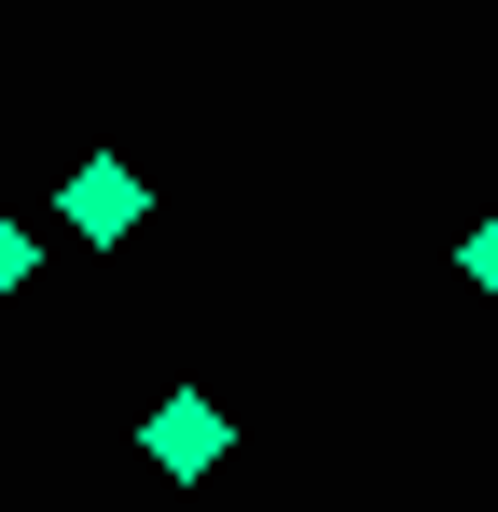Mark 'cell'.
Returning a JSON list of instances; mask_svg holds the SVG:
<instances>
[{
    "mask_svg": "<svg viewBox=\"0 0 498 512\" xmlns=\"http://www.w3.org/2000/svg\"><path fill=\"white\" fill-rule=\"evenodd\" d=\"M139 443H153V471H180V485H194V471H222V402H208V388H166Z\"/></svg>",
    "mask_w": 498,
    "mask_h": 512,
    "instance_id": "cell-1",
    "label": "cell"
},
{
    "mask_svg": "<svg viewBox=\"0 0 498 512\" xmlns=\"http://www.w3.org/2000/svg\"><path fill=\"white\" fill-rule=\"evenodd\" d=\"M139 208H153V194H139V167H111V153H97V167H70V222L97 236V250H125V222H139Z\"/></svg>",
    "mask_w": 498,
    "mask_h": 512,
    "instance_id": "cell-2",
    "label": "cell"
},
{
    "mask_svg": "<svg viewBox=\"0 0 498 512\" xmlns=\"http://www.w3.org/2000/svg\"><path fill=\"white\" fill-rule=\"evenodd\" d=\"M28 263H42V250H28V222H0V291H28Z\"/></svg>",
    "mask_w": 498,
    "mask_h": 512,
    "instance_id": "cell-3",
    "label": "cell"
},
{
    "mask_svg": "<svg viewBox=\"0 0 498 512\" xmlns=\"http://www.w3.org/2000/svg\"><path fill=\"white\" fill-rule=\"evenodd\" d=\"M471 291H498V222H471Z\"/></svg>",
    "mask_w": 498,
    "mask_h": 512,
    "instance_id": "cell-4",
    "label": "cell"
}]
</instances>
